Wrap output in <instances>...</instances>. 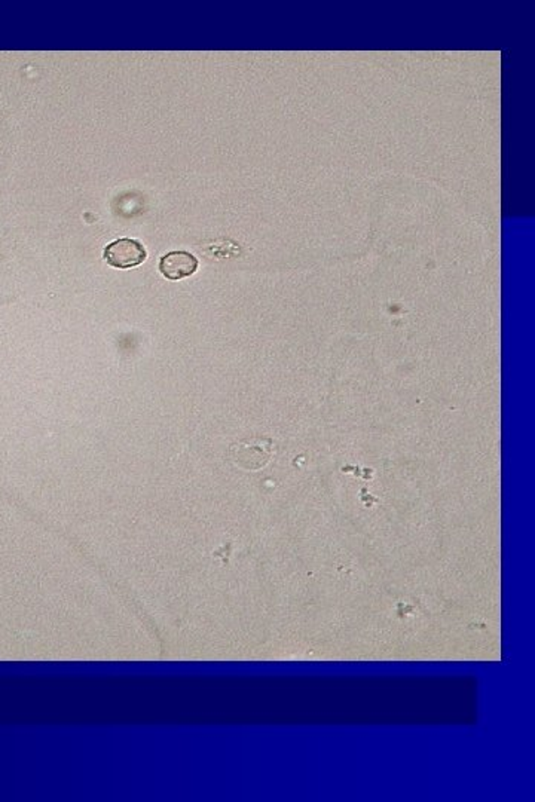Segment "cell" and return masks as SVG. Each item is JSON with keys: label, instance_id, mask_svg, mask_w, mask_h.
<instances>
[{"label": "cell", "instance_id": "1", "mask_svg": "<svg viewBox=\"0 0 535 802\" xmlns=\"http://www.w3.org/2000/svg\"><path fill=\"white\" fill-rule=\"evenodd\" d=\"M146 250L139 241L132 238H123L107 245L105 250V259L110 267L119 269H130L137 267L146 260Z\"/></svg>", "mask_w": 535, "mask_h": 802}, {"label": "cell", "instance_id": "2", "mask_svg": "<svg viewBox=\"0 0 535 802\" xmlns=\"http://www.w3.org/2000/svg\"><path fill=\"white\" fill-rule=\"evenodd\" d=\"M197 268L198 259L188 252H172V253L166 254L159 262L161 274L173 281L191 277L195 274Z\"/></svg>", "mask_w": 535, "mask_h": 802}]
</instances>
